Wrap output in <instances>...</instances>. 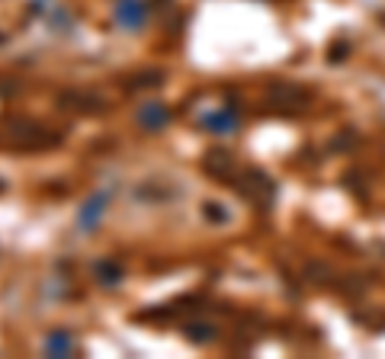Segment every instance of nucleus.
I'll list each match as a JSON object with an SVG mask.
<instances>
[{
  "instance_id": "obj_1",
  "label": "nucleus",
  "mask_w": 385,
  "mask_h": 359,
  "mask_svg": "<svg viewBox=\"0 0 385 359\" xmlns=\"http://www.w3.org/2000/svg\"><path fill=\"white\" fill-rule=\"evenodd\" d=\"M3 142H7L10 148H19V151H45V148H55L61 138L51 132L45 122L10 119L7 126H3Z\"/></svg>"
},
{
  "instance_id": "obj_2",
  "label": "nucleus",
  "mask_w": 385,
  "mask_h": 359,
  "mask_svg": "<svg viewBox=\"0 0 385 359\" xmlns=\"http://www.w3.org/2000/svg\"><path fill=\"white\" fill-rule=\"evenodd\" d=\"M61 109H71V112H103V103L93 93H61Z\"/></svg>"
},
{
  "instance_id": "obj_3",
  "label": "nucleus",
  "mask_w": 385,
  "mask_h": 359,
  "mask_svg": "<svg viewBox=\"0 0 385 359\" xmlns=\"http://www.w3.org/2000/svg\"><path fill=\"white\" fill-rule=\"evenodd\" d=\"M138 122H142L145 128H161V126H167V109L161 106V103H145L142 112H138Z\"/></svg>"
},
{
  "instance_id": "obj_4",
  "label": "nucleus",
  "mask_w": 385,
  "mask_h": 359,
  "mask_svg": "<svg viewBox=\"0 0 385 359\" xmlns=\"http://www.w3.org/2000/svg\"><path fill=\"white\" fill-rule=\"evenodd\" d=\"M67 350H71V340H67L65 331H58V334L49 337V353H51V356H65Z\"/></svg>"
},
{
  "instance_id": "obj_5",
  "label": "nucleus",
  "mask_w": 385,
  "mask_h": 359,
  "mask_svg": "<svg viewBox=\"0 0 385 359\" xmlns=\"http://www.w3.org/2000/svg\"><path fill=\"white\" fill-rule=\"evenodd\" d=\"M103 209H106V202H103V196H97V199H93V206H87V209L81 212V222H84V225L90 222V225H93V222H97V215H100Z\"/></svg>"
},
{
  "instance_id": "obj_6",
  "label": "nucleus",
  "mask_w": 385,
  "mask_h": 359,
  "mask_svg": "<svg viewBox=\"0 0 385 359\" xmlns=\"http://www.w3.org/2000/svg\"><path fill=\"white\" fill-rule=\"evenodd\" d=\"M97 273L103 276L100 283H106V285H113V283H119V269L113 267V263H100V267H97Z\"/></svg>"
}]
</instances>
